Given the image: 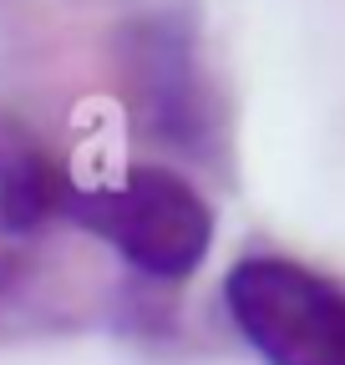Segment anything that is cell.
<instances>
[{
  "instance_id": "1",
  "label": "cell",
  "mask_w": 345,
  "mask_h": 365,
  "mask_svg": "<svg viewBox=\"0 0 345 365\" xmlns=\"http://www.w3.org/2000/svg\"><path fill=\"white\" fill-rule=\"evenodd\" d=\"M66 218L153 284H188L219 239L208 193L188 173L163 163H127L117 178L71 182Z\"/></svg>"
},
{
  "instance_id": "2",
  "label": "cell",
  "mask_w": 345,
  "mask_h": 365,
  "mask_svg": "<svg viewBox=\"0 0 345 365\" xmlns=\"http://www.w3.org/2000/svg\"><path fill=\"white\" fill-rule=\"evenodd\" d=\"M224 314L264 365H345V284L289 254H244Z\"/></svg>"
},
{
  "instance_id": "3",
  "label": "cell",
  "mask_w": 345,
  "mask_h": 365,
  "mask_svg": "<svg viewBox=\"0 0 345 365\" xmlns=\"http://www.w3.org/2000/svg\"><path fill=\"white\" fill-rule=\"evenodd\" d=\"M112 56H117V81L138 122L183 153H208V143L224 127H219L213 86L203 76L193 16L172 6L143 11L117 31Z\"/></svg>"
},
{
  "instance_id": "4",
  "label": "cell",
  "mask_w": 345,
  "mask_h": 365,
  "mask_svg": "<svg viewBox=\"0 0 345 365\" xmlns=\"http://www.w3.org/2000/svg\"><path fill=\"white\" fill-rule=\"evenodd\" d=\"M71 182L31 137L0 127V294H11L36 259L41 234L56 213H66Z\"/></svg>"
}]
</instances>
